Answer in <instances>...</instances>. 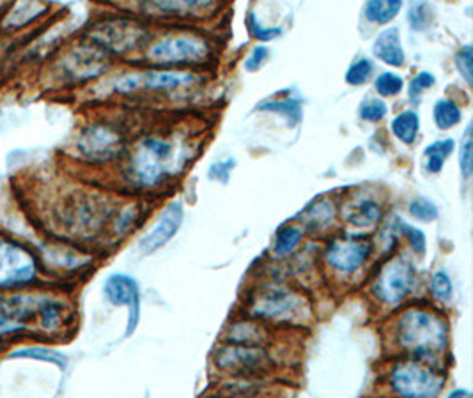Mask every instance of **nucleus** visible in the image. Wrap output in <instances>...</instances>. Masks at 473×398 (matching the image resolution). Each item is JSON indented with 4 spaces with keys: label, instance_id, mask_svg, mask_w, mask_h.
Listing matches in <instances>:
<instances>
[{
    "label": "nucleus",
    "instance_id": "18",
    "mask_svg": "<svg viewBox=\"0 0 473 398\" xmlns=\"http://www.w3.org/2000/svg\"><path fill=\"white\" fill-rule=\"evenodd\" d=\"M268 340H270L268 326L246 315L243 319H237L228 328L224 342L248 344V345H266Z\"/></svg>",
    "mask_w": 473,
    "mask_h": 398
},
{
    "label": "nucleus",
    "instance_id": "8",
    "mask_svg": "<svg viewBox=\"0 0 473 398\" xmlns=\"http://www.w3.org/2000/svg\"><path fill=\"white\" fill-rule=\"evenodd\" d=\"M145 55L160 66H195L212 57V46L197 34H170L154 41Z\"/></svg>",
    "mask_w": 473,
    "mask_h": 398
},
{
    "label": "nucleus",
    "instance_id": "3",
    "mask_svg": "<svg viewBox=\"0 0 473 398\" xmlns=\"http://www.w3.org/2000/svg\"><path fill=\"white\" fill-rule=\"evenodd\" d=\"M303 293L284 282H262L245 299V313L266 326H300L311 317Z\"/></svg>",
    "mask_w": 473,
    "mask_h": 398
},
{
    "label": "nucleus",
    "instance_id": "39",
    "mask_svg": "<svg viewBox=\"0 0 473 398\" xmlns=\"http://www.w3.org/2000/svg\"><path fill=\"white\" fill-rule=\"evenodd\" d=\"M456 68L461 73V77L465 79V82L469 86H472L473 82V66H472V46L467 45L463 46L458 55H456Z\"/></svg>",
    "mask_w": 473,
    "mask_h": 398
},
{
    "label": "nucleus",
    "instance_id": "11",
    "mask_svg": "<svg viewBox=\"0 0 473 398\" xmlns=\"http://www.w3.org/2000/svg\"><path fill=\"white\" fill-rule=\"evenodd\" d=\"M197 82V75L190 71H131L119 77L114 91L119 95H131L137 91L170 93L188 87Z\"/></svg>",
    "mask_w": 473,
    "mask_h": 398
},
{
    "label": "nucleus",
    "instance_id": "16",
    "mask_svg": "<svg viewBox=\"0 0 473 398\" xmlns=\"http://www.w3.org/2000/svg\"><path fill=\"white\" fill-rule=\"evenodd\" d=\"M105 298L116 306H128V328L126 336L133 335L140 320V289L135 278L128 275H112L104 287Z\"/></svg>",
    "mask_w": 473,
    "mask_h": 398
},
{
    "label": "nucleus",
    "instance_id": "37",
    "mask_svg": "<svg viewBox=\"0 0 473 398\" xmlns=\"http://www.w3.org/2000/svg\"><path fill=\"white\" fill-rule=\"evenodd\" d=\"M460 167H461V174L465 179H470L472 176V129L469 126L463 144L460 147Z\"/></svg>",
    "mask_w": 473,
    "mask_h": 398
},
{
    "label": "nucleus",
    "instance_id": "36",
    "mask_svg": "<svg viewBox=\"0 0 473 398\" xmlns=\"http://www.w3.org/2000/svg\"><path fill=\"white\" fill-rule=\"evenodd\" d=\"M408 18H410V25L413 30H426L433 20V12L426 2H419V4H413Z\"/></svg>",
    "mask_w": 473,
    "mask_h": 398
},
{
    "label": "nucleus",
    "instance_id": "21",
    "mask_svg": "<svg viewBox=\"0 0 473 398\" xmlns=\"http://www.w3.org/2000/svg\"><path fill=\"white\" fill-rule=\"evenodd\" d=\"M305 232L307 230L302 225H295V223L280 227L275 234V241H273V248H271L273 257L278 261L293 257L298 252V248L302 246V243L305 239Z\"/></svg>",
    "mask_w": 473,
    "mask_h": 398
},
{
    "label": "nucleus",
    "instance_id": "15",
    "mask_svg": "<svg viewBox=\"0 0 473 398\" xmlns=\"http://www.w3.org/2000/svg\"><path fill=\"white\" fill-rule=\"evenodd\" d=\"M185 220V209L179 200L170 202L160 214L156 225L142 237L138 248L144 255H151L163 248L181 228Z\"/></svg>",
    "mask_w": 473,
    "mask_h": 398
},
{
    "label": "nucleus",
    "instance_id": "43",
    "mask_svg": "<svg viewBox=\"0 0 473 398\" xmlns=\"http://www.w3.org/2000/svg\"><path fill=\"white\" fill-rule=\"evenodd\" d=\"M248 29H250L252 36L255 39H259L261 43L270 41V39H275L280 34V29H264V27H261L253 14H250V18H248Z\"/></svg>",
    "mask_w": 473,
    "mask_h": 398
},
{
    "label": "nucleus",
    "instance_id": "35",
    "mask_svg": "<svg viewBox=\"0 0 473 398\" xmlns=\"http://www.w3.org/2000/svg\"><path fill=\"white\" fill-rule=\"evenodd\" d=\"M360 117L367 122H379L388 113L386 103L379 98H369L360 104Z\"/></svg>",
    "mask_w": 473,
    "mask_h": 398
},
{
    "label": "nucleus",
    "instance_id": "26",
    "mask_svg": "<svg viewBox=\"0 0 473 398\" xmlns=\"http://www.w3.org/2000/svg\"><path fill=\"white\" fill-rule=\"evenodd\" d=\"M433 119L435 124L445 131L452 129L463 120V112L452 100H438L433 108Z\"/></svg>",
    "mask_w": 473,
    "mask_h": 398
},
{
    "label": "nucleus",
    "instance_id": "2",
    "mask_svg": "<svg viewBox=\"0 0 473 398\" xmlns=\"http://www.w3.org/2000/svg\"><path fill=\"white\" fill-rule=\"evenodd\" d=\"M187 158L183 151H178L176 140L149 135L135 145L128 160L126 178L137 188L153 190L176 176Z\"/></svg>",
    "mask_w": 473,
    "mask_h": 398
},
{
    "label": "nucleus",
    "instance_id": "1",
    "mask_svg": "<svg viewBox=\"0 0 473 398\" xmlns=\"http://www.w3.org/2000/svg\"><path fill=\"white\" fill-rule=\"evenodd\" d=\"M390 344L404 358L442 367L449 352V322L436 310L410 306L392 322Z\"/></svg>",
    "mask_w": 473,
    "mask_h": 398
},
{
    "label": "nucleus",
    "instance_id": "30",
    "mask_svg": "<svg viewBox=\"0 0 473 398\" xmlns=\"http://www.w3.org/2000/svg\"><path fill=\"white\" fill-rule=\"evenodd\" d=\"M397 227H399L401 239H406V243L411 248V252L415 255H420L422 257L426 253V250H427V237H426V234L420 228L413 227V225H408L401 218L397 220Z\"/></svg>",
    "mask_w": 473,
    "mask_h": 398
},
{
    "label": "nucleus",
    "instance_id": "31",
    "mask_svg": "<svg viewBox=\"0 0 473 398\" xmlns=\"http://www.w3.org/2000/svg\"><path fill=\"white\" fill-rule=\"evenodd\" d=\"M408 212L411 218H415L417 221H422V223H433L440 216L436 203L429 199H424V197L411 200L408 203Z\"/></svg>",
    "mask_w": 473,
    "mask_h": 398
},
{
    "label": "nucleus",
    "instance_id": "19",
    "mask_svg": "<svg viewBox=\"0 0 473 398\" xmlns=\"http://www.w3.org/2000/svg\"><path fill=\"white\" fill-rule=\"evenodd\" d=\"M144 11L162 16H188L203 11L213 4V0H142Z\"/></svg>",
    "mask_w": 473,
    "mask_h": 398
},
{
    "label": "nucleus",
    "instance_id": "38",
    "mask_svg": "<svg viewBox=\"0 0 473 398\" xmlns=\"http://www.w3.org/2000/svg\"><path fill=\"white\" fill-rule=\"evenodd\" d=\"M138 216H140V207L138 205H128L126 209H122L118 214V221H116V232L118 234H126L129 232L137 221H138Z\"/></svg>",
    "mask_w": 473,
    "mask_h": 398
},
{
    "label": "nucleus",
    "instance_id": "4",
    "mask_svg": "<svg viewBox=\"0 0 473 398\" xmlns=\"http://www.w3.org/2000/svg\"><path fill=\"white\" fill-rule=\"evenodd\" d=\"M447 385L444 367L413 358H402L390 365L386 386L390 394L406 398L438 397Z\"/></svg>",
    "mask_w": 473,
    "mask_h": 398
},
{
    "label": "nucleus",
    "instance_id": "9",
    "mask_svg": "<svg viewBox=\"0 0 473 398\" xmlns=\"http://www.w3.org/2000/svg\"><path fill=\"white\" fill-rule=\"evenodd\" d=\"M77 153L95 165L111 163L126 151V138L118 126L111 122H93L77 137Z\"/></svg>",
    "mask_w": 473,
    "mask_h": 398
},
{
    "label": "nucleus",
    "instance_id": "29",
    "mask_svg": "<svg viewBox=\"0 0 473 398\" xmlns=\"http://www.w3.org/2000/svg\"><path fill=\"white\" fill-rule=\"evenodd\" d=\"M431 296L440 303H449L454 298V284L451 275L445 269H438L433 273L429 282Z\"/></svg>",
    "mask_w": 473,
    "mask_h": 398
},
{
    "label": "nucleus",
    "instance_id": "20",
    "mask_svg": "<svg viewBox=\"0 0 473 398\" xmlns=\"http://www.w3.org/2000/svg\"><path fill=\"white\" fill-rule=\"evenodd\" d=\"M336 216H337V211H336L334 202L328 199H321L312 202L298 218H300L302 227L305 230L321 232V230L330 228V225L334 223Z\"/></svg>",
    "mask_w": 473,
    "mask_h": 398
},
{
    "label": "nucleus",
    "instance_id": "14",
    "mask_svg": "<svg viewBox=\"0 0 473 398\" xmlns=\"http://www.w3.org/2000/svg\"><path fill=\"white\" fill-rule=\"evenodd\" d=\"M111 55L93 41L77 46L64 61V71L71 80H91L109 68Z\"/></svg>",
    "mask_w": 473,
    "mask_h": 398
},
{
    "label": "nucleus",
    "instance_id": "44",
    "mask_svg": "<svg viewBox=\"0 0 473 398\" xmlns=\"http://www.w3.org/2000/svg\"><path fill=\"white\" fill-rule=\"evenodd\" d=\"M235 167V162L233 160H228V162H222V163H217L212 167L210 170V178L219 181V183H228L229 181V176H231V170Z\"/></svg>",
    "mask_w": 473,
    "mask_h": 398
},
{
    "label": "nucleus",
    "instance_id": "28",
    "mask_svg": "<svg viewBox=\"0 0 473 398\" xmlns=\"http://www.w3.org/2000/svg\"><path fill=\"white\" fill-rule=\"evenodd\" d=\"M37 315H39V320H41V328L50 331V329H55V328H59L62 324L64 306L59 301L46 299L45 303L39 304Z\"/></svg>",
    "mask_w": 473,
    "mask_h": 398
},
{
    "label": "nucleus",
    "instance_id": "27",
    "mask_svg": "<svg viewBox=\"0 0 473 398\" xmlns=\"http://www.w3.org/2000/svg\"><path fill=\"white\" fill-rule=\"evenodd\" d=\"M264 381L262 377H233V381H228L222 388L220 394L228 395H259L264 394Z\"/></svg>",
    "mask_w": 473,
    "mask_h": 398
},
{
    "label": "nucleus",
    "instance_id": "17",
    "mask_svg": "<svg viewBox=\"0 0 473 398\" xmlns=\"http://www.w3.org/2000/svg\"><path fill=\"white\" fill-rule=\"evenodd\" d=\"M372 54L381 62H385L392 68H401L406 61V54H404V48L401 43L399 29L390 27V29H385L383 32H379L374 45H372Z\"/></svg>",
    "mask_w": 473,
    "mask_h": 398
},
{
    "label": "nucleus",
    "instance_id": "40",
    "mask_svg": "<svg viewBox=\"0 0 473 398\" xmlns=\"http://www.w3.org/2000/svg\"><path fill=\"white\" fill-rule=\"evenodd\" d=\"M435 84H436L435 75H431L429 71H420V73L411 80V86H410V96L417 101L420 98L422 93L429 91Z\"/></svg>",
    "mask_w": 473,
    "mask_h": 398
},
{
    "label": "nucleus",
    "instance_id": "22",
    "mask_svg": "<svg viewBox=\"0 0 473 398\" xmlns=\"http://www.w3.org/2000/svg\"><path fill=\"white\" fill-rule=\"evenodd\" d=\"M454 149H456L454 138H442V140H436L431 145H427L424 151L426 170L429 174H440L445 162L454 153Z\"/></svg>",
    "mask_w": 473,
    "mask_h": 398
},
{
    "label": "nucleus",
    "instance_id": "24",
    "mask_svg": "<svg viewBox=\"0 0 473 398\" xmlns=\"http://www.w3.org/2000/svg\"><path fill=\"white\" fill-rule=\"evenodd\" d=\"M402 9V0H369L365 4V18L370 23L386 25Z\"/></svg>",
    "mask_w": 473,
    "mask_h": 398
},
{
    "label": "nucleus",
    "instance_id": "33",
    "mask_svg": "<svg viewBox=\"0 0 473 398\" xmlns=\"http://www.w3.org/2000/svg\"><path fill=\"white\" fill-rule=\"evenodd\" d=\"M374 89L383 98H394V96L402 93L404 80L399 75H395V73L385 71L374 80Z\"/></svg>",
    "mask_w": 473,
    "mask_h": 398
},
{
    "label": "nucleus",
    "instance_id": "7",
    "mask_svg": "<svg viewBox=\"0 0 473 398\" xmlns=\"http://www.w3.org/2000/svg\"><path fill=\"white\" fill-rule=\"evenodd\" d=\"M374 257V243L363 236H337L332 237L323 250V262L327 269L341 278H353Z\"/></svg>",
    "mask_w": 473,
    "mask_h": 398
},
{
    "label": "nucleus",
    "instance_id": "10",
    "mask_svg": "<svg viewBox=\"0 0 473 398\" xmlns=\"http://www.w3.org/2000/svg\"><path fill=\"white\" fill-rule=\"evenodd\" d=\"M149 37V32L144 25L133 20H107L93 27L89 39L104 48L109 55H124L144 45Z\"/></svg>",
    "mask_w": 473,
    "mask_h": 398
},
{
    "label": "nucleus",
    "instance_id": "12",
    "mask_svg": "<svg viewBox=\"0 0 473 398\" xmlns=\"http://www.w3.org/2000/svg\"><path fill=\"white\" fill-rule=\"evenodd\" d=\"M37 264L18 243L0 239V289H20L36 280Z\"/></svg>",
    "mask_w": 473,
    "mask_h": 398
},
{
    "label": "nucleus",
    "instance_id": "32",
    "mask_svg": "<svg viewBox=\"0 0 473 398\" xmlns=\"http://www.w3.org/2000/svg\"><path fill=\"white\" fill-rule=\"evenodd\" d=\"M261 110L264 112H271V113H280L287 119V122L296 124L302 119V108L300 103L295 100H271L264 103L261 106Z\"/></svg>",
    "mask_w": 473,
    "mask_h": 398
},
{
    "label": "nucleus",
    "instance_id": "42",
    "mask_svg": "<svg viewBox=\"0 0 473 398\" xmlns=\"http://www.w3.org/2000/svg\"><path fill=\"white\" fill-rule=\"evenodd\" d=\"M14 356H27V358H36V360H45V361H52L55 365H59L61 369L66 367V358L61 356L59 352L54 351H46V349H27L23 352H16Z\"/></svg>",
    "mask_w": 473,
    "mask_h": 398
},
{
    "label": "nucleus",
    "instance_id": "34",
    "mask_svg": "<svg viewBox=\"0 0 473 398\" xmlns=\"http://www.w3.org/2000/svg\"><path fill=\"white\" fill-rule=\"evenodd\" d=\"M372 71H374V64L369 61V59H358L355 61L348 71H346V82L350 86H363L370 77H372Z\"/></svg>",
    "mask_w": 473,
    "mask_h": 398
},
{
    "label": "nucleus",
    "instance_id": "25",
    "mask_svg": "<svg viewBox=\"0 0 473 398\" xmlns=\"http://www.w3.org/2000/svg\"><path fill=\"white\" fill-rule=\"evenodd\" d=\"M25 304L21 299H11L0 303V336L16 333L23 328L21 311H25ZM29 313V311H25Z\"/></svg>",
    "mask_w": 473,
    "mask_h": 398
},
{
    "label": "nucleus",
    "instance_id": "41",
    "mask_svg": "<svg viewBox=\"0 0 473 398\" xmlns=\"http://www.w3.org/2000/svg\"><path fill=\"white\" fill-rule=\"evenodd\" d=\"M268 59H270V50H268V46H264V45H257V46L250 52V55L246 57V61H245V70L253 73V71L261 70V68L266 64Z\"/></svg>",
    "mask_w": 473,
    "mask_h": 398
},
{
    "label": "nucleus",
    "instance_id": "6",
    "mask_svg": "<svg viewBox=\"0 0 473 398\" xmlns=\"http://www.w3.org/2000/svg\"><path fill=\"white\" fill-rule=\"evenodd\" d=\"M213 363L219 372L233 377H266L275 370V358L266 345H248L224 342Z\"/></svg>",
    "mask_w": 473,
    "mask_h": 398
},
{
    "label": "nucleus",
    "instance_id": "23",
    "mask_svg": "<svg viewBox=\"0 0 473 398\" xmlns=\"http://www.w3.org/2000/svg\"><path fill=\"white\" fill-rule=\"evenodd\" d=\"M390 129L394 133V137L406 144V145H411L419 135V129H420V117L417 112L413 110H406L402 113H399L392 124H390Z\"/></svg>",
    "mask_w": 473,
    "mask_h": 398
},
{
    "label": "nucleus",
    "instance_id": "45",
    "mask_svg": "<svg viewBox=\"0 0 473 398\" xmlns=\"http://www.w3.org/2000/svg\"><path fill=\"white\" fill-rule=\"evenodd\" d=\"M470 398L472 397V394L469 392V390H454V392H451L449 394V398Z\"/></svg>",
    "mask_w": 473,
    "mask_h": 398
},
{
    "label": "nucleus",
    "instance_id": "5",
    "mask_svg": "<svg viewBox=\"0 0 473 398\" xmlns=\"http://www.w3.org/2000/svg\"><path fill=\"white\" fill-rule=\"evenodd\" d=\"M419 287V271L406 255H392L374 275L370 294L385 306H397Z\"/></svg>",
    "mask_w": 473,
    "mask_h": 398
},
{
    "label": "nucleus",
    "instance_id": "13",
    "mask_svg": "<svg viewBox=\"0 0 473 398\" xmlns=\"http://www.w3.org/2000/svg\"><path fill=\"white\" fill-rule=\"evenodd\" d=\"M343 220L346 225L356 230L376 228L385 216V205L369 190H358L355 195L348 197L343 205Z\"/></svg>",
    "mask_w": 473,
    "mask_h": 398
}]
</instances>
